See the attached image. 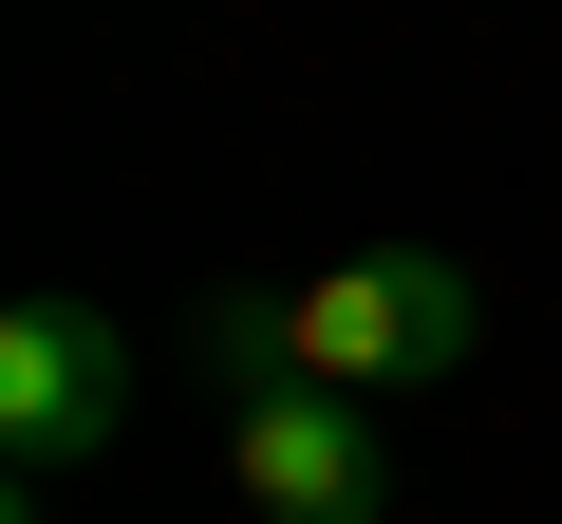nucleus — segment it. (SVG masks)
<instances>
[{
  "mask_svg": "<svg viewBox=\"0 0 562 524\" xmlns=\"http://www.w3.org/2000/svg\"><path fill=\"white\" fill-rule=\"evenodd\" d=\"M225 487L262 524H394V412L319 394V375H262V394H225Z\"/></svg>",
  "mask_w": 562,
  "mask_h": 524,
  "instance_id": "nucleus-2",
  "label": "nucleus"
},
{
  "mask_svg": "<svg viewBox=\"0 0 562 524\" xmlns=\"http://www.w3.org/2000/svg\"><path fill=\"white\" fill-rule=\"evenodd\" d=\"M113 431H132V338H113V300L38 282L20 319H0V468L57 487V468H94Z\"/></svg>",
  "mask_w": 562,
  "mask_h": 524,
  "instance_id": "nucleus-3",
  "label": "nucleus"
},
{
  "mask_svg": "<svg viewBox=\"0 0 562 524\" xmlns=\"http://www.w3.org/2000/svg\"><path fill=\"white\" fill-rule=\"evenodd\" d=\"M469 338H487V300H469V262H431V243H338V262H301V282H225L206 300V356H225V394H262V375H319V394H431V375H469Z\"/></svg>",
  "mask_w": 562,
  "mask_h": 524,
  "instance_id": "nucleus-1",
  "label": "nucleus"
}]
</instances>
